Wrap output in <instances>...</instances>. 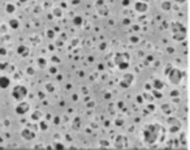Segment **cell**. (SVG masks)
Here are the masks:
<instances>
[{
    "label": "cell",
    "instance_id": "1",
    "mask_svg": "<svg viewBox=\"0 0 190 150\" xmlns=\"http://www.w3.org/2000/svg\"><path fill=\"white\" fill-rule=\"evenodd\" d=\"M12 95L16 101H22L23 98L28 95V89L22 85H17L13 88V91H12Z\"/></svg>",
    "mask_w": 190,
    "mask_h": 150
},
{
    "label": "cell",
    "instance_id": "2",
    "mask_svg": "<svg viewBox=\"0 0 190 150\" xmlns=\"http://www.w3.org/2000/svg\"><path fill=\"white\" fill-rule=\"evenodd\" d=\"M29 109H30V106H29V103H26V102H23V103H20L19 106L16 107V112L17 114H26L29 111Z\"/></svg>",
    "mask_w": 190,
    "mask_h": 150
},
{
    "label": "cell",
    "instance_id": "3",
    "mask_svg": "<svg viewBox=\"0 0 190 150\" xmlns=\"http://www.w3.org/2000/svg\"><path fill=\"white\" fill-rule=\"evenodd\" d=\"M11 85V80L5 76H1L0 77V88L1 89H7L8 86Z\"/></svg>",
    "mask_w": 190,
    "mask_h": 150
},
{
    "label": "cell",
    "instance_id": "4",
    "mask_svg": "<svg viewBox=\"0 0 190 150\" xmlns=\"http://www.w3.org/2000/svg\"><path fill=\"white\" fill-rule=\"evenodd\" d=\"M22 137L25 140H33L35 137V134L33 133L31 131H29V129H23L22 131Z\"/></svg>",
    "mask_w": 190,
    "mask_h": 150
},
{
    "label": "cell",
    "instance_id": "5",
    "mask_svg": "<svg viewBox=\"0 0 190 150\" xmlns=\"http://www.w3.org/2000/svg\"><path fill=\"white\" fill-rule=\"evenodd\" d=\"M19 54H20L21 56L29 55V49H28V47H25V46H20L19 47Z\"/></svg>",
    "mask_w": 190,
    "mask_h": 150
},
{
    "label": "cell",
    "instance_id": "6",
    "mask_svg": "<svg viewBox=\"0 0 190 150\" xmlns=\"http://www.w3.org/2000/svg\"><path fill=\"white\" fill-rule=\"evenodd\" d=\"M135 8H137V11H139V12H144L147 9V5L146 4H142V3H138L137 5H135Z\"/></svg>",
    "mask_w": 190,
    "mask_h": 150
},
{
    "label": "cell",
    "instance_id": "7",
    "mask_svg": "<svg viewBox=\"0 0 190 150\" xmlns=\"http://www.w3.org/2000/svg\"><path fill=\"white\" fill-rule=\"evenodd\" d=\"M9 25H11V28L17 29V28H19V21H17V20H11L9 21Z\"/></svg>",
    "mask_w": 190,
    "mask_h": 150
},
{
    "label": "cell",
    "instance_id": "8",
    "mask_svg": "<svg viewBox=\"0 0 190 150\" xmlns=\"http://www.w3.org/2000/svg\"><path fill=\"white\" fill-rule=\"evenodd\" d=\"M162 7H163V9L168 11V9H169V8H171V4H169V3H168V1H165V3H163V5H162Z\"/></svg>",
    "mask_w": 190,
    "mask_h": 150
},
{
    "label": "cell",
    "instance_id": "9",
    "mask_svg": "<svg viewBox=\"0 0 190 150\" xmlns=\"http://www.w3.org/2000/svg\"><path fill=\"white\" fill-rule=\"evenodd\" d=\"M7 12H9V13H12V12H14V5L8 4V5H7Z\"/></svg>",
    "mask_w": 190,
    "mask_h": 150
},
{
    "label": "cell",
    "instance_id": "10",
    "mask_svg": "<svg viewBox=\"0 0 190 150\" xmlns=\"http://www.w3.org/2000/svg\"><path fill=\"white\" fill-rule=\"evenodd\" d=\"M31 118H33V119H39V118H41V112H39V111H37V112H35V115L33 114Z\"/></svg>",
    "mask_w": 190,
    "mask_h": 150
},
{
    "label": "cell",
    "instance_id": "11",
    "mask_svg": "<svg viewBox=\"0 0 190 150\" xmlns=\"http://www.w3.org/2000/svg\"><path fill=\"white\" fill-rule=\"evenodd\" d=\"M81 22H82V20H81V17H76V19H74V24H77V25H80Z\"/></svg>",
    "mask_w": 190,
    "mask_h": 150
},
{
    "label": "cell",
    "instance_id": "12",
    "mask_svg": "<svg viewBox=\"0 0 190 150\" xmlns=\"http://www.w3.org/2000/svg\"><path fill=\"white\" fill-rule=\"evenodd\" d=\"M42 129H47V125H46V123H42Z\"/></svg>",
    "mask_w": 190,
    "mask_h": 150
},
{
    "label": "cell",
    "instance_id": "13",
    "mask_svg": "<svg viewBox=\"0 0 190 150\" xmlns=\"http://www.w3.org/2000/svg\"><path fill=\"white\" fill-rule=\"evenodd\" d=\"M56 145H57V146H56V148H57V149H63V146H61V144H56Z\"/></svg>",
    "mask_w": 190,
    "mask_h": 150
},
{
    "label": "cell",
    "instance_id": "14",
    "mask_svg": "<svg viewBox=\"0 0 190 150\" xmlns=\"http://www.w3.org/2000/svg\"><path fill=\"white\" fill-rule=\"evenodd\" d=\"M20 1L21 3H25V1H28V0H20Z\"/></svg>",
    "mask_w": 190,
    "mask_h": 150
},
{
    "label": "cell",
    "instance_id": "15",
    "mask_svg": "<svg viewBox=\"0 0 190 150\" xmlns=\"http://www.w3.org/2000/svg\"><path fill=\"white\" fill-rule=\"evenodd\" d=\"M177 1H185V0H177Z\"/></svg>",
    "mask_w": 190,
    "mask_h": 150
}]
</instances>
